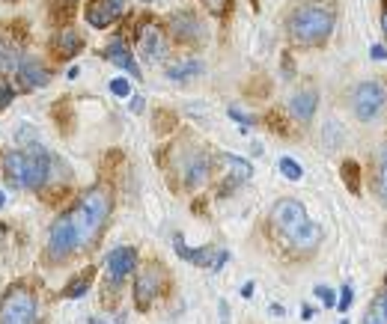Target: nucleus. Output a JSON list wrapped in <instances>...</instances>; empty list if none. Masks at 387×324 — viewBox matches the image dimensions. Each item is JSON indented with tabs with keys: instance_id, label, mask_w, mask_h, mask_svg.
Segmentation results:
<instances>
[{
	"instance_id": "dca6fc26",
	"label": "nucleus",
	"mask_w": 387,
	"mask_h": 324,
	"mask_svg": "<svg viewBox=\"0 0 387 324\" xmlns=\"http://www.w3.org/2000/svg\"><path fill=\"white\" fill-rule=\"evenodd\" d=\"M316 105H319L316 90H301V93L292 95L289 110H292V116L298 119V122H310L313 113H316Z\"/></svg>"
},
{
	"instance_id": "f3484780",
	"label": "nucleus",
	"mask_w": 387,
	"mask_h": 324,
	"mask_svg": "<svg viewBox=\"0 0 387 324\" xmlns=\"http://www.w3.org/2000/svg\"><path fill=\"white\" fill-rule=\"evenodd\" d=\"M4 176H6V182H12V187H24V152H6Z\"/></svg>"
},
{
	"instance_id": "9b49d317",
	"label": "nucleus",
	"mask_w": 387,
	"mask_h": 324,
	"mask_svg": "<svg viewBox=\"0 0 387 324\" xmlns=\"http://www.w3.org/2000/svg\"><path fill=\"white\" fill-rule=\"evenodd\" d=\"M138 51L149 63H161L167 57V36L158 24H146L138 36Z\"/></svg>"
},
{
	"instance_id": "f257e3e1",
	"label": "nucleus",
	"mask_w": 387,
	"mask_h": 324,
	"mask_svg": "<svg viewBox=\"0 0 387 324\" xmlns=\"http://www.w3.org/2000/svg\"><path fill=\"white\" fill-rule=\"evenodd\" d=\"M336 24V6L331 0H307L304 6L292 9L289 15V36L295 45H304V48H316L328 42V36L334 33Z\"/></svg>"
},
{
	"instance_id": "7c9ffc66",
	"label": "nucleus",
	"mask_w": 387,
	"mask_h": 324,
	"mask_svg": "<svg viewBox=\"0 0 387 324\" xmlns=\"http://www.w3.org/2000/svg\"><path fill=\"white\" fill-rule=\"evenodd\" d=\"M0 95H4L0 98V108H9V101L15 98V93L9 90V78H4V83H0Z\"/></svg>"
},
{
	"instance_id": "4c0bfd02",
	"label": "nucleus",
	"mask_w": 387,
	"mask_h": 324,
	"mask_svg": "<svg viewBox=\"0 0 387 324\" xmlns=\"http://www.w3.org/2000/svg\"><path fill=\"white\" fill-rule=\"evenodd\" d=\"M301 318H304V321H310V318H313V310H310V306H304V313H301Z\"/></svg>"
},
{
	"instance_id": "a19ab883",
	"label": "nucleus",
	"mask_w": 387,
	"mask_h": 324,
	"mask_svg": "<svg viewBox=\"0 0 387 324\" xmlns=\"http://www.w3.org/2000/svg\"><path fill=\"white\" fill-rule=\"evenodd\" d=\"M340 324H349V318H343V321H340Z\"/></svg>"
},
{
	"instance_id": "6e6552de",
	"label": "nucleus",
	"mask_w": 387,
	"mask_h": 324,
	"mask_svg": "<svg viewBox=\"0 0 387 324\" xmlns=\"http://www.w3.org/2000/svg\"><path fill=\"white\" fill-rule=\"evenodd\" d=\"M78 247V235H75V224H72V214H66L60 220H54L51 232H48V244H45V253L51 262H60L66 259L72 250Z\"/></svg>"
},
{
	"instance_id": "c756f323",
	"label": "nucleus",
	"mask_w": 387,
	"mask_h": 324,
	"mask_svg": "<svg viewBox=\"0 0 387 324\" xmlns=\"http://www.w3.org/2000/svg\"><path fill=\"white\" fill-rule=\"evenodd\" d=\"M316 298L322 301L325 306H336V298H334V292H331L328 286H316Z\"/></svg>"
},
{
	"instance_id": "423d86ee",
	"label": "nucleus",
	"mask_w": 387,
	"mask_h": 324,
	"mask_svg": "<svg viewBox=\"0 0 387 324\" xmlns=\"http://www.w3.org/2000/svg\"><path fill=\"white\" fill-rule=\"evenodd\" d=\"M51 155L39 143H30L24 149V187L27 191H42L48 176H51Z\"/></svg>"
},
{
	"instance_id": "5701e85b",
	"label": "nucleus",
	"mask_w": 387,
	"mask_h": 324,
	"mask_svg": "<svg viewBox=\"0 0 387 324\" xmlns=\"http://www.w3.org/2000/svg\"><path fill=\"white\" fill-rule=\"evenodd\" d=\"M343 182H346V187H349V194H361V167L355 164V161H346L343 164Z\"/></svg>"
},
{
	"instance_id": "bb28decb",
	"label": "nucleus",
	"mask_w": 387,
	"mask_h": 324,
	"mask_svg": "<svg viewBox=\"0 0 387 324\" xmlns=\"http://www.w3.org/2000/svg\"><path fill=\"white\" fill-rule=\"evenodd\" d=\"M363 324H387V315H384V310H381V303H378V301H376L373 310H366Z\"/></svg>"
},
{
	"instance_id": "20e7f679",
	"label": "nucleus",
	"mask_w": 387,
	"mask_h": 324,
	"mask_svg": "<svg viewBox=\"0 0 387 324\" xmlns=\"http://www.w3.org/2000/svg\"><path fill=\"white\" fill-rule=\"evenodd\" d=\"M39 321V303L24 286H9L0 306V324H36Z\"/></svg>"
},
{
	"instance_id": "0eeeda50",
	"label": "nucleus",
	"mask_w": 387,
	"mask_h": 324,
	"mask_svg": "<svg viewBox=\"0 0 387 324\" xmlns=\"http://www.w3.org/2000/svg\"><path fill=\"white\" fill-rule=\"evenodd\" d=\"M173 250H176L188 265L209 268V271H221V268L227 265V259H229V253H227L224 247H188L182 235L173 238Z\"/></svg>"
},
{
	"instance_id": "9d476101",
	"label": "nucleus",
	"mask_w": 387,
	"mask_h": 324,
	"mask_svg": "<svg viewBox=\"0 0 387 324\" xmlns=\"http://www.w3.org/2000/svg\"><path fill=\"white\" fill-rule=\"evenodd\" d=\"M134 268H138V250L134 247H113L105 259V271L113 283H123L125 277H131Z\"/></svg>"
},
{
	"instance_id": "4468645a",
	"label": "nucleus",
	"mask_w": 387,
	"mask_h": 324,
	"mask_svg": "<svg viewBox=\"0 0 387 324\" xmlns=\"http://www.w3.org/2000/svg\"><path fill=\"white\" fill-rule=\"evenodd\" d=\"M155 295H158V274H155V268H146L138 277V283H134V306L140 313H146L153 306Z\"/></svg>"
},
{
	"instance_id": "ea45409f",
	"label": "nucleus",
	"mask_w": 387,
	"mask_h": 324,
	"mask_svg": "<svg viewBox=\"0 0 387 324\" xmlns=\"http://www.w3.org/2000/svg\"><path fill=\"white\" fill-rule=\"evenodd\" d=\"M90 324H108V321H102V318H90Z\"/></svg>"
},
{
	"instance_id": "7ed1b4c3",
	"label": "nucleus",
	"mask_w": 387,
	"mask_h": 324,
	"mask_svg": "<svg viewBox=\"0 0 387 324\" xmlns=\"http://www.w3.org/2000/svg\"><path fill=\"white\" fill-rule=\"evenodd\" d=\"M108 214H110V191H108L105 184L90 187V191L81 197L78 209L72 211V224H75V235H78V247L93 244V238L102 232Z\"/></svg>"
},
{
	"instance_id": "aec40b11",
	"label": "nucleus",
	"mask_w": 387,
	"mask_h": 324,
	"mask_svg": "<svg viewBox=\"0 0 387 324\" xmlns=\"http://www.w3.org/2000/svg\"><path fill=\"white\" fill-rule=\"evenodd\" d=\"M197 75H203V63H200V60H185V63L170 66V69H167V78L176 80V83H185V80H191Z\"/></svg>"
},
{
	"instance_id": "2f4dec72",
	"label": "nucleus",
	"mask_w": 387,
	"mask_h": 324,
	"mask_svg": "<svg viewBox=\"0 0 387 324\" xmlns=\"http://www.w3.org/2000/svg\"><path fill=\"white\" fill-rule=\"evenodd\" d=\"M229 116H232V119H239V122H242V128H247V122H250V119H247V116H244L239 108H229Z\"/></svg>"
},
{
	"instance_id": "412c9836",
	"label": "nucleus",
	"mask_w": 387,
	"mask_h": 324,
	"mask_svg": "<svg viewBox=\"0 0 387 324\" xmlns=\"http://www.w3.org/2000/svg\"><path fill=\"white\" fill-rule=\"evenodd\" d=\"M0 60H4V78L21 72V63L24 60H21V54H19V48H15V45L4 42V54H0Z\"/></svg>"
},
{
	"instance_id": "72a5a7b5",
	"label": "nucleus",
	"mask_w": 387,
	"mask_h": 324,
	"mask_svg": "<svg viewBox=\"0 0 387 324\" xmlns=\"http://www.w3.org/2000/svg\"><path fill=\"white\" fill-rule=\"evenodd\" d=\"M131 98H134V101H131V110L140 113V110H143V98H140V95H131Z\"/></svg>"
},
{
	"instance_id": "39448f33",
	"label": "nucleus",
	"mask_w": 387,
	"mask_h": 324,
	"mask_svg": "<svg viewBox=\"0 0 387 324\" xmlns=\"http://www.w3.org/2000/svg\"><path fill=\"white\" fill-rule=\"evenodd\" d=\"M387 105V93L378 80H363L358 83L355 95H351V108H355V116L361 122H369V119H376Z\"/></svg>"
},
{
	"instance_id": "4be33fe9",
	"label": "nucleus",
	"mask_w": 387,
	"mask_h": 324,
	"mask_svg": "<svg viewBox=\"0 0 387 324\" xmlns=\"http://www.w3.org/2000/svg\"><path fill=\"white\" fill-rule=\"evenodd\" d=\"M57 48H60L63 57H72V54H78V51L83 48V42H81V36L75 30H63L57 36Z\"/></svg>"
},
{
	"instance_id": "c9c22d12",
	"label": "nucleus",
	"mask_w": 387,
	"mask_h": 324,
	"mask_svg": "<svg viewBox=\"0 0 387 324\" xmlns=\"http://www.w3.org/2000/svg\"><path fill=\"white\" fill-rule=\"evenodd\" d=\"M272 313H274L277 318H283V315H286V310H283V306H280V303H272Z\"/></svg>"
},
{
	"instance_id": "f03ea898",
	"label": "nucleus",
	"mask_w": 387,
	"mask_h": 324,
	"mask_svg": "<svg viewBox=\"0 0 387 324\" xmlns=\"http://www.w3.org/2000/svg\"><path fill=\"white\" fill-rule=\"evenodd\" d=\"M272 224L286 235V241L301 253H310L319 241H322V229L307 217V209L301 206L298 199H289V197L277 199L274 209H272Z\"/></svg>"
},
{
	"instance_id": "a211bd4d",
	"label": "nucleus",
	"mask_w": 387,
	"mask_h": 324,
	"mask_svg": "<svg viewBox=\"0 0 387 324\" xmlns=\"http://www.w3.org/2000/svg\"><path fill=\"white\" fill-rule=\"evenodd\" d=\"M221 161H224L227 173H229V184H227V187L247 182V179H250V173H254V167H250L247 161H242V158H235V155H224ZM227 187H224V194H227Z\"/></svg>"
},
{
	"instance_id": "f704fd0d",
	"label": "nucleus",
	"mask_w": 387,
	"mask_h": 324,
	"mask_svg": "<svg viewBox=\"0 0 387 324\" xmlns=\"http://www.w3.org/2000/svg\"><path fill=\"white\" fill-rule=\"evenodd\" d=\"M242 295H244V298L254 295V283H244V286H242Z\"/></svg>"
},
{
	"instance_id": "58836bf2",
	"label": "nucleus",
	"mask_w": 387,
	"mask_h": 324,
	"mask_svg": "<svg viewBox=\"0 0 387 324\" xmlns=\"http://www.w3.org/2000/svg\"><path fill=\"white\" fill-rule=\"evenodd\" d=\"M381 30H384V36H387V9H384V15H381Z\"/></svg>"
},
{
	"instance_id": "2eb2a0df",
	"label": "nucleus",
	"mask_w": 387,
	"mask_h": 324,
	"mask_svg": "<svg viewBox=\"0 0 387 324\" xmlns=\"http://www.w3.org/2000/svg\"><path fill=\"white\" fill-rule=\"evenodd\" d=\"M21 87L24 90H42V87H48L51 83V72H48V66L42 63V60H36V57H27L24 63H21Z\"/></svg>"
},
{
	"instance_id": "393cba45",
	"label": "nucleus",
	"mask_w": 387,
	"mask_h": 324,
	"mask_svg": "<svg viewBox=\"0 0 387 324\" xmlns=\"http://www.w3.org/2000/svg\"><path fill=\"white\" fill-rule=\"evenodd\" d=\"M280 173L289 182H301L304 179V167H301L295 158H280Z\"/></svg>"
},
{
	"instance_id": "6ab92c4d",
	"label": "nucleus",
	"mask_w": 387,
	"mask_h": 324,
	"mask_svg": "<svg viewBox=\"0 0 387 324\" xmlns=\"http://www.w3.org/2000/svg\"><path fill=\"white\" fill-rule=\"evenodd\" d=\"M185 169H188V173H185V182H188L191 187H197L200 182H206V176H209V158L203 155V152H197Z\"/></svg>"
},
{
	"instance_id": "ddd939ff",
	"label": "nucleus",
	"mask_w": 387,
	"mask_h": 324,
	"mask_svg": "<svg viewBox=\"0 0 387 324\" xmlns=\"http://www.w3.org/2000/svg\"><path fill=\"white\" fill-rule=\"evenodd\" d=\"M170 33L179 42H200L203 39V24L194 12H176L170 19Z\"/></svg>"
},
{
	"instance_id": "a878e982",
	"label": "nucleus",
	"mask_w": 387,
	"mask_h": 324,
	"mask_svg": "<svg viewBox=\"0 0 387 324\" xmlns=\"http://www.w3.org/2000/svg\"><path fill=\"white\" fill-rule=\"evenodd\" d=\"M378 197L387 206V143L381 149V161H378Z\"/></svg>"
},
{
	"instance_id": "cd10ccee",
	"label": "nucleus",
	"mask_w": 387,
	"mask_h": 324,
	"mask_svg": "<svg viewBox=\"0 0 387 324\" xmlns=\"http://www.w3.org/2000/svg\"><path fill=\"white\" fill-rule=\"evenodd\" d=\"M110 93L120 95V98H128L131 95V83L125 78H116V80H110Z\"/></svg>"
},
{
	"instance_id": "f8f14e48",
	"label": "nucleus",
	"mask_w": 387,
	"mask_h": 324,
	"mask_svg": "<svg viewBox=\"0 0 387 324\" xmlns=\"http://www.w3.org/2000/svg\"><path fill=\"white\" fill-rule=\"evenodd\" d=\"M102 57H105L108 63H113V66H120V69H125L131 78H138V80L143 78V75H140V66H138V60H134L131 48H128L125 42H120V39L108 42L105 51H102Z\"/></svg>"
},
{
	"instance_id": "c85d7f7f",
	"label": "nucleus",
	"mask_w": 387,
	"mask_h": 324,
	"mask_svg": "<svg viewBox=\"0 0 387 324\" xmlns=\"http://www.w3.org/2000/svg\"><path fill=\"white\" fill-rule=\"evenodd\" d=\"M351 301H355V292H351V286H343V292H340V301H336V306H340V313H349Z\"/></svg>"
},
{
	"instance_id": "473e14b6",
	"label": "nucleus",
	"mask_w": 387,
	"mask_h": 324,
	"mask_svg": "<svg viewBox=\"0 0 387 324\" xmlns=\"http://www.w3.org/2000/svg\"><path fill=\"white\" fill-rule=\"evenodd\" d=\"M369 54H373V60H387V48H384V45H373V51H369Z\"/></svg>"
},
{
	"instance_id": "b1692460",
	"label": "nucleus",
	"mask_w": 387,
	"mask_h": 324,
	"mask_svg": "<svg viewBox=\"0 0 387 324\" xmlns=\"http://www.w3.org/2000/svg\"><path fill=\"white\" fill-rule=\"evenodd\" d=\"M90 283H93V271H83V274L78 277V280H72L69 286H66V298H83L90 292Z\"/></svg>"
},
{
	"instance_id": "1a4fd4ad",
	"label": "nucleus",
	"mask_w": 387,
	"mask_h": 324,
	"mask_svg": "<svg viewBox=\"0 0 387 324\" xmlns=\"http://www.w3.org/2000/svg\"><path fill=\"white\" fill-rule=\"evenodd\" d=\"M128 9V0H93L87 6V24L102 30V27H110L113 21H120Z\"/></svg>"
},
{
	"instance_id": "79ce46f5",
	"label": "nucleus",
	"mask_w": 387,
	"mask_h": 324,
	"mask_svg": "<svg viewBox=\"0 0 387 324\" xmlns=\"http://www.w3.org/2000/svg\"><path fill=\"white\" fill-rule=\"evenodd\" d=\"M143 4H146V0H143Z\"/></svg>"
},
{
	"instance_id": "e433bc0d",
	"label": "nucleus",
	"mask_w": 387,
	"mask_h": 324,
	"mask_svg": "<svg viewBox=\"0 0 387 324\" xmlns=\"http://www.w3.org/2000/svg\"><path fill=\"white\" fill-rule=\"evenodd\" d=\"M378 303H381V310H384V315H387V288H384V295L378 298Z\"/></svg>"
}]
</instances>
